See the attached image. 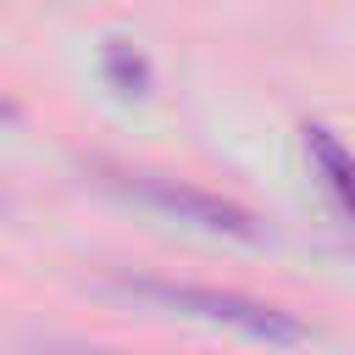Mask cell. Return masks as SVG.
Listing matches in <instances>:
<instances>
[{
    "mask_svg": "<svg viewBox=\"0 0 355 355\" xmlns=\"http://www.w3.org/2000/svg\"><path fill=\"white\" fill-rule=\"evenodd\" d=\"M11 122H22V105L11 94H0V128H11Z\"/></svg>",
    "mask_w": 355,
    "mask_h": 355,
    "instance_id": "obj_6",
    "label": "cell"
},
{
    "mask_svg": "<svg viewBox=\"0 0 355 355\" xmlns=\"http://www.w3.org/2000/svg\"><path fill=\"white\" fill-rule=\"evenodd\" d=\"M100 72H105V83L116 89V94H128V100H144L150 94V55L133 44V39H122V33H111L105 44H100Z\"/></svg>",
    "mask_w": 355,
    "mask_h": 355,
    "instance_id": "obj_4",
    "label": "cell"
},
{
    "mask_svg": "<svg viewBox=\"0 0 355 355\" xmlns=\"http://www.w3.org/2000/svg\"><path fill=\"white\" fill-rule=\"evenodd\" d=\"M111 288H122L128 300H144L155 311L172 316H194L205 327H227L239 338L255 344H311L316 327L305 316H294L288 305L239 294V288H216V283H178V277H150V272H111Z\"/></svg>",
    "mask_w": 355,
    "mask_h": 355,
    "instance_id": "obj_1",
    "label": "cell"
},
{
    "mask_svg": "<svg viewBox=\"0 0 355 355\" xmlns=\"http://www.w3.org/2000/svg\"><path fill=\"white\" fill-rule=\"evenodd\" d=\"M39 355H116V349H89V344H44Z\"/></svg>",
    "mask_w": 355,
    "mask_h": 355,
    "instance_id": "obj_5",
    "label": "cell"
},
{
    "mask_svg": "<svg viewBox=\"0 0 355 355\" xmlns=\"http://www.w3.org/2000/svg\"><path fill=\"white\" fill-rule=\"evenodd\" d=\"M116 194L139 200L144 211L166 216V222H183L194 233H211V239H233V244H261L266 227L250 205L216 194V189H200V183H183V178H166V172H144V166H100Z\"/></svg>",
    "mask_w": 355,
    "mask_h": 355,
    "instance_id": "obj_2",
    "label": "cell"
},
{
    "mask_svg": "<svg viewBox=\"0 0 355 355\" xmlns=\"http://www.w3.org/2000/svg\"><path fill=\"white\" fill-rule=\"evenodd\" d=\"M305 155H311V178L322 183V194L333 200V211L349 216V155H344L338 133L322 128V122H311L305 128Z\"/></svg>",
    "mask_w": 355,
    "mask_h": 355,
    "instance_id": "obj_3",
    "label": "cell"
}]
</instances>
